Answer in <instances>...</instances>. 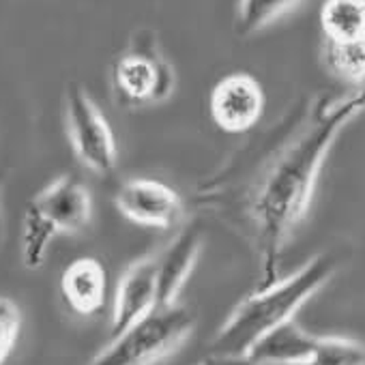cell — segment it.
<instances>
[{"instance_id": "obj_14", "label": "cell", "mask_w": 365, "mask_h": 365, "mask_svg": "<svg viewBox=\"0 0 365 365\" xmlns=\"http://www.w3.org/2000/svg\"><path fill=\"white\" fill-rule=\"evenodd\" d=\"M322 63L335 80L352 86L354 91L365 88V37L346 43L324 41Z\"/></svg>"}, {"instance_id": "obj_4", "label": "cell", "mask_w": 365, "mask_h": 365, "mask_svg": "<svg viewBox=\"0 0 365 365\" xmlns=\"http://www.w3.org/2000/svg\"><path fill=\"white\" fill-rule=\"evenodd\" d=\"M110 82L118 106L135 110L168 101L176 88V71L163 56L157 35L138 31L114 61Z\"/></svg>"}, {"instance_id": "obj_1", "label": "cell", "mask_w": 365, "mask_h": 365, "mask_svg": "<svg viewBox=\"0 0 365 365\" xmlns=\"http://www.w3.org/2000/svg\"><path fill=\"white\" fill-rule=\"evenodd\" d=\"M363 110L365 88L318 101L254 178L245 211L262 262V286L275 282L282 252L312 207L322 165L335 140Z\"/></svg>"}, {"instance_id": "obj_6", "label": "cell", "mask_w": 365, "mask_h": 365, "mask_svg": "<svg viewBox=\"0 0 365 365\" xmlns=\"http://www.w3.org/2000/svg\"><path fill=\"white\" fill-rule=\"evenodd\" d=\"M63 108L67 138L78 161L99 176H110L118 165V144L101 108L76 82L65 88Z\"/></svg>"}, {"instance_id": "obj_19", "label": "cell", "mask_w": 365, "mask_h": 365, "mask_svg": "<svg viewBox=\"0 0 365 365\" xmlns=\"http://www.w3.org/2000/svg\"><path fill=\"white\" fill-rule=\"evenodd\" d=\"M202 365H205V363H202Z\"/></svg>"}, {"instance_id": "obj_11", "label": "cell", "mask_w": 365, "mask_h": 365, "mask_svg": "<svg viewBox=\"0 0 365 365\" xmlns=\"http://www.w3.org/2000/svg\"><path fill=\"white\" fill-rule=\"evenodd\" d=\"M205 237L200 226L182 228L165 250L157 254V284H159V307L174 305L182 286L192 277L200 258Z\"/></svg>"}, {"instance_id": "obj_9", "label": "cell", "mask_w": 365, "mask_h": 365, "mask_svg": "<svg viewBox=\"0 0 365 365\" xmlns=\"http://www.w3.org/2000/svg\"><path fill=\"white\" fill-rule=\"evenodd\" d=\"M31 205L58 235H78L93 222V196L76 174H63L48 182Z\"/></svg>"}, {"instance_id": "obj_16", "label": "cell", "mask_w": 365, "mask_h": 365, "mask_svg": "<svg viewBox=\"0 0 365 365\" xmlns=\"http://www.w3.org/2000/svg\"><path fill=\"white\" fill-rule=\"evenodd\" d=\"M299 0H239L235 31L239 37H252L288 14Z\"/></svg>"}, {"instance_id": "obj_7", "label": "cell", "mask_w": 365, "mask_h": 365, "mask_svg": "<svg viewBox=\"0 0 365 365\" xmlns=\"http://www.w3.org/2000/svg\"><path fill=\"white\" fill-rule=\"evenodd\" d=\"M114 205L131 224L155 230H172L185 215V205L178 192L163 180L146 176L123 180L114 194Z\"/></svg>"}, {"instance_id": "obj_18", "label": "cell", "mask_w": 365, "mask_h": 365, "mask_svg": "<svg viewBox=\"0 0 365 365\" xmlns=\"http://www.w3.org/2000/svg\"><path fill=\"white\" fill-rule=\"evenodd\" d=\"M205 365H264V363L252 359L250 354H241V356H207Z\"/></svg>"}, {"instance_id": "obj_8", "label": "cell", "mask_w": 365, "mask_h": 365, "mask_svg": "<svg viewBox=\"0 0 365 365\" xmlns=\"http://www.w3.org/2000/svg\"><path fill=\"white\" fill-rule=\"evenodd\" d=\"M264 91L260 82L243 71L224 76L211 91L209 112L213 123L226 133L254 129L264 114Z\"/></svg>"}, {"instance_id": "obj_10", "label": "cell", "mask_w": 365, "mask_h": 365, "mask_svg": "<svg viewBox=\"0 0 365 365\" xmlns=\"http://www.w3.org/2000/svg\"><path fill=\"white\" fill-rule=\"evenodd\" d=\"M155 307H159L157 254L144 256L123 271L114 292L110 335L114 337L123 333L127 327L148 316Z\"/></svg>"}, {"instance_id": "obj_13", "label": "cell", "mask_w": 365, "mask_h": 365, "mask_svg": "<svg viewBox=\"0 0 365 365\" xmlns=\"http://www.w3.org/2000/svg\"><path fill=\"white\" fill-rule=\"evenodd\" d=\"M320 29L324 41L346 43L365 37V0H322Z\"/></svg>"}, {"instance_id": "obj_5", "label": "cell", "mask_w": 365, "mask_h": 365, "mask_svg": "<svg viewBox=\"0 0 365 365\" xmlns=\"http://www.w3.org/2000/svg\"><path fill=\"white\" fill-rule=\"evenodd\" d=\"M250 356L264 365H365V344L352 337L314 335L290 320L262 337Z\"/></svg>"}, {"instance_id": "obj_3", "label": "cell", "mask_w": 365, "mask_h": 365, "mask_svg": "<svg viewBox=\"0 0 365 365\" xmlns=\"http://www.w3.org/2000/svg\"><path fill=\"white\" fill-rule=\"evenodd\" d=\"M196 316L185 305L155 307L148 316L114 335L86 365H155L190 337Z\"/></svg>"}, {"instance_id": "obj_12", "label": "cell", "mask_w": 365, "mask_h": 365, "mask_svg": "<svg viewBox=\"0 0 365 365\" xmlns=\"http://www.w3.org/2000/svg\"><path fill=\"white\" fill-rule=\"evenodd\" d=\"M61 292L71 312L78 316H95L103 309L108 297L106 267L93 256L71 260L61 275Z\"/></svg>"}, {"instance_id": "obj_17", "label": "cell", "mask_w": 365, "mask_h": 365, "mask_svg": "<svg viewBox=\"0 0 365 365\" xmlns=\"http://www.w3.org/2000/svg\"><path fill=\"white\" fill-rule=\"evenodd\" d=\"M22 327V314L20 307L11 301L0 297V365L9 356Z\"/></svg>"}, {"instance_id": "obj_2", "label": "cell", "mask_w": 365, "mask_h": 365, "mask_svg": "<svg viewBox=\"0 0 365 365\" xmlns=\"http://www.w3.org/2000/svg\"><path fill=\"white\" fill-rule=\"evenodd\" d=\"M337 264L333 254H318L294 273L245 297L213 335L209 356L250 354L262 337L294 320L297 312L335 275Z\"/></svg>"}, {"instance_id": "obj_15", "label": "cell", "mask_w": 365, "mask_h": 365, "mask_svg": "<svg viewBox=\"0 0 365 365\" xmlns=\"http://www.w3.org/2000/svg\"><path fill=\"white\" fill-rule=\"evenodd\" d=\"M58 237L56 228L29 202L22 217V235H20V254L26 269L43 267L50 245Z\"/></svg>"}]
</instances>
